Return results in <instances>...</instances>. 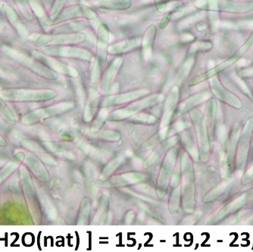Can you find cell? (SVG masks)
Returning <instances> with one entry per match:
<instances>
[{
    "instance_id": "cell-18",
    "label": "cell",
    "mask_w": 253,
    "mask_h": 252,
    "mask_svg": "<svg viewBox=\"0 0 253 252\" xmlns=\"http://www.w3.org/2000/svg\"><path fill=\"white\" fill-rule=\"evenodd\" d=\"M177 142V136H173L169 139L161 143L151 154L149 155L148 159L145 161L143 163V168H147L149 167L152 166L154 165L156 162H157L165 152H167L170 147L175 145Z\"/></svg>"
},
{
    "instance_id": "cell-39",
    "label": "cell",
    "mask_w": 253,
    "mask_h": 252,
    "mask_svg": "<svg viewBox=\"0 0 253 252\" xmlns=\"http://www.w3.org/2000/svg\"><path fill=\"white\" fill-rule=\"evenodd\" d=\"M97 136L106 140L117 141L120 139L121 135L116 131L102 130L98 133Z\"/></svg>"
},
{
    "instance_id": "cell-26",
    "label": "cell",
    "mask_w": 253,
    "mask_h": 252,
    "mask_svg": "<svg viewBox=\"0 0 253 252\" xmlns=\"http://www.w3.org/2000/svg\"><path fill=\"white\" fill-rule=\"evenodd\" d=\"M29 162L30 164H28L30 168H31V170H33L35 174L38 176L41 179H42L44 181L47 180L49 179V173L45 170V168H44L43 165L40 162V161L35 157L33 156H30Z\"/></svg>"
},
{
    "instance_id": "cell-19",
    "label": "cell",
    "mask_w": 253,
    "mask_h": 252,
    "mask_svg": "<svg viewBox=\"0 0 253 252\" xmlns=\"http://www.w3.org/2000/svg\"><path fill=\"white\" fill-rule=\"evenodd\" d=\"M34 54L35 58H38V60H41L42 63L47 65L48 67H50L55 71L61 72L62 74H68V75H71V76H78V73H77V71L74 68L66 66V65H63L61 62H58L57 60L49 58V57L38 53V52H34Z\"/></svg>"
},
{
    "instance_id": "cell-3",
    "label": "cell",
    "mask_w": 253,
    "mask_h": 252,
    "mask_svg": "<svg viewBox=\"0 0 253 252\" xmlns=\"http://www.w3.org/2000/svg\"><path fill=\"white\" fill-rule=\"evenodd\" d=\"M190 116L194 126L196 134L198 139L199 157L202 162H207L210 157V140L209 136L207 124L201 112L198 109H191Z\"/></svg>"
},
{
    "instance_id": "cell-45",
    "label": "cell",
    "mask_w": 253,
    "mask_h": 252,
    "mask_svg": "<svg viewBox=\"0 0 253 252\" xmlns=\"http://www.w3.org/2000/svg\"><path fill=\"white\" fill-rule=\"evenodd\" d=\"M193 63H194L193 58H190V59L183 65V66L181 68V71H180V78H184V77L188 75L189 72H190V70H191Z\"/></svg>"
},
{
    "instance_id": "cell-8",
    "label": "cell",
    "mask_w": 253,
    "mask_h": 252,
    "mask_svg": "<svg viewBox=\"0 0 253 252\" xmlns=\"http://www.w3.org/2000/svg\"><path fill=\"white\" fill-rule=\"evenodd\" d=\"M5 52L10 58L16 60L17 62L21 65L28 67L35 73L41 75L43 78H49L50 80H55L58 78V76L54 71H51L49 68H46V66L38 62L36 59H34L25 54L10 49H7Z\"/></svg>"
},
{
    "instance_id": "cell-25",
    "label": "cell",
    "mask_w": 253,
    "mask_h": 252,
    "mask_svg": "<svg viewBox=\"0 0 253 252\" xmlns=\"http://www.w3.org/2000/svg\"><path fill=\"white\" fill-rule=\"evenodd\" d=\"M140 39L131 40V41H125V42H119L111 45L108 49V52L111 54H120L126 51L136 48L140 44Z\"/></svg>"
},
{
    "instance_id": "cell-4",
    "label": "cell",
    "mask_w": 253,
    "mask_h": 252,
    "mask_svg": "<svg viewBox=\"0 0 253 252\" xmlns=\"http://www.w3.org/2000/svg\"><path fill=\"white\" fill-rule=\"evenodd\" d=\"M253 132V118L246 122L244 129L240 131L237 141V155H236V168L238 171L244 170L247 165L248 158L249 150H250V142Z\"/></svg>"
},
{
    "instance_id": "cell-22",
    "label": "cell",
    "mask_w": 253,
    "mask_h": 252,
    "mask_svg": "<svg viewBox=\"0 0 253 252\" xmlns=\"http://www.w3.org/2000/svg\"><path fill=\"white\" fill-rule=\"evenodd\" d=\"M121 58H118L113 60V62L110 64L109 67H108L106 72L103 75L102 81L100 84L101 92L103 94H107L109 92V85H110L111 81L113 78L114 74L116 72L119 63H120Z\"/></svg>"
},
{
    "instance_id": "cell-28",
    "label": "cell",
    "mask_w": 253,
    "mask_h": 252,
    "mask_svg": "<svg viewBox=\"0 0 253 252\" xmlns=\"http://www.w3.org/2000/svg\"><path fill=\"white\" fill-rule=\"evenodd\" d=\"M84 34H73L71 35H60L59 38L52 41V43L55 45H63V44L81 43L85 41Z\"/></svg>"
},
{
    "instance_id": "cell-9",
    "label": "cell",
    "mask_w": 253,
    "mask_h": 252,
    "mask_svg": "<svg viewBox=\"0 0 253 252\" xmlns=\"http://www.w3.org/2000/svg\"><path fill=\"white\" fill-rule=\"evenodd\" d=\"M57 94L52 90H23L11 89L2 92V96L7 100L45 101L53 99Z\"/></svg>"
},
{
    "instance_id": "cell-36",
    "label": "cell",
    "mask_w": 253,
    "mask_h": 252,
    "mask_svg": "<svg viewBox=\"0 0 253 252\" xmlns=\"http://www.w3.org/2000/svg\"><path fill=\"white\" fill-rule=\"evenodd\" d=\"M47 148L52 152H61V151L70 150L73 149L72 144L63 143V142H47Z\"/></svg>"
},
{
    "instance_id": "cell-43",
    "label": "cell",
    "mask_w": 253,
    "mask_h": 252,
    "mask_svg": "<svg viewBox=\"0 0 253 252\" xmlns=\"http://www.w3.org/2000/svg\"><path fill=\"white\" fill-rule=\"evenodd\" d=\"M100 71L101 65L100 64H99L98 59H96V61H95L94 64H93V68H92V71H91V82L95 84V83L98 81V79H99V75H100Z\"/></svg>"
},
{
    "instance_id": "cell-23",
    "label": "cell",
    "mask_w": 253,
    "mask_h": 252,
    "mask_svg": "<svg viewBox=\"0 0 253 252\" xmlns=\"http://www.w3.org/2000/svg\"><path fill=\"white\" fill-rule=\"evenodd\" d=\"M156 34V28L155 25H149L146 29L143 39V55L146 61L150 59L152 57V45L154 41Z\"/></svg>"
},
{
    "instance_id": "cell-29",
    "label": "cell",
    "mask_w": 253,
    "mask_h": 252,
    "mask_svg": "<svg viewBox=\"0 0 253 252\" xmlns=\"http://www.w3.org/2000/svg\"><path fill=\"white\" fill-rule=\"evenodd\" d=\"M168 131H169V127L164 128L162 130L159 131V133H156V135L148 139L146 142L143 144L141 146V151H148L153 149V147L158 145L159 142L164 140L166 138L168 134Z\"/></svg>"
},
{
    "instance_id": "cell-21",
    "label": "cell",
    "mask_w": 253,
    "mask_h": 252,
    "mask_svg": "<svg viewBox=\"0 0 253 252\" xmlns=\"http://www.w3.org/2000/svg\"><path fill=\"white\" fill-rule=\"evenodd\" d=\"M89 21H86V20H80V21H74L70 24H67V25L55 28L53 29V34L55 33V34L62 35V34L78 32V31L86 29L89 27Z\"/></svg>"
},
{
    "instance_id": "cell-14",
    "label": "cell",
    "mask_w": 253,
    "mask_h": 252,
    "mask_svg": "<svg viewBox=\"0 0 253 252\" xmlns=\"http://www.w3.org/2000/svg\"><path fill=\"white\" fill-rule=\"evenodd\" d=\"M44 51L47 54L59 55L60 56L69 57V58H80V59L91 61L93 59V55L87 51L78 48H71V47H59V48H52L46 47Z\"/></svg>"
},
{
    "instance_id": "cell-47",
    "label": "cell",
    "mask_w": 253,
    "mask_h": 252,
    "mask_svg": "<svg viewBox=\"0 0 253 252\" xmlns=\"http://www.w3.org/2000/svg\"><path fill=\"white\" fill-rule=\"evenodd\" d=\"M174 109H171V110H170L169 112H168L166 118H165L164 122H163L165 125H169V124L170 123L172 118H173V115H174Z\"/></svg>"
},
{
    "instance_id": "cell-13",
    "label": "cell",
    "mask_w": 253,
    "mask_h": 252,
    "mask_svg": "<svg viewBox=\"0 0 253 252\" xmlns=\"http://www.w3.org/2000/svg\"><path fill=\"white\" fill-rule=\"evenodd\" d=\"M144 175L139 173H130L126 174L119 175L113 176L107 180L97 181L95 186L99 188H112L119 187V186H126V185L133 184L138 182L144 180Z\"/></svg>"
},
{
    "instance_id": "cell-17",
    "label": "cell",
    "mask_w": 253,
    "mask_h": 252,
    "mask_svg": "<svg viewBox=\"0 0 253 252\" xmlns=\"http://www.w3.org/2000/svg\"><path fill=\"white\" fill-rule=\"evenodd\" d=\"M109 29L106 25H101L98 30L97 55L98 61L101 67L105 65L106 59V51L109 43Z\"/></svg>"
},
{
    "instance_id": "cell-35",
    "label": "cell",
    "mask_w": 253,
    "mask_h": 252,
    "mask_svg": "<svg viewBox=\"0 0 253 252\" xmlns=\"http://www.w3.org/2000/svg\"><path fill=\"white\" fill-rule=\"evenodd\" d=\"M179 99V89L177 86H174L169 93V97L165 104L164 109L170 111L176 105Z\"/></svg>"
},
{
    "instance_id": "cell-32",
    "label": "cell",
    "mask_w": 253,
    "mask_h": 252,
    "mask_svg": "<svg viewBox=\"0 0 253 252\" xmlns=\"http://www.w3.org/2000/svg\"><path fill=\"white\" fill-rule=\"evenodd\" d=\"M108 209H109V199H108L107 196H102L100 198V202H99V210L95 216L93 223H102L104 219L106 218Z\"/></svg>"
},
{
    "instance_id": "cell-46",
    "label": "cell",
    "mask_w": 253,
    "mask_h": 252,
    "mask_svg": "<svg viewBox=\"0 0 253 252\" xmlns=\"http://www.w3.org/2000/svg\"><path fill=\"white\" fill-rule=\"evenodd\" d=\"M170 14L167 13L166 15H165L164 18H163V19L162 20V21L160 22V25H159V26H160V28H162V29H164V28H166V27H167V25H169V21H170Z\"/></svg>"
},
{
    "instance_id": "cell-27",
    "label": "cell",
    "mask_w": 253,
    "mask_h": 252,
    "mask_svg": "<svg viewBox=\"0 0 253 252\" xmlns=\"http://www.w3.org/2000/svg\"><path fill=\"white\" fill-rule=\"evenodd\" d=\"M133 2L130 0H103L101 2L102 8L112 10H125L130 8Z\"/></svg>"
},
{
    "instance_id": "cell-48",
    "label": "cell",
    "mask_w": 253,
    "mask_h": 252,
    "mask_svg": "<svg viewBox=\"0 0 253 252\" xmlns=\"http://www.w3.org/2000/svg\"><path fill=\"white\" fill-rule=\"evenodd\" d=\"M65 2H66V0H56L55 5H53V8H52V13L53 12L55 13V11H58L61 7H62Z\"/></svg>"
},
{
    "instance_id": "cell-38",
    "label": "cell",
    "mask_w": 253,
    "mask_h": 252,
    "mask_svg": "<svg viewBox=\"0 0 253 252\" xmlns=\"http://www.w3.org/2000/svg\"><path fill=\"white\" fill-rule=\"evenodd\" d=\"M212 48V44L210 42H198L193 44L190 50V54L196 53L198 52L209 51Z\"/></svg>"
},
{
    "instance_id": "cell-24",
    "label": "cell",
    "mask_w": 253,
    "mask_h": 252,
    "mask_svg": "<svg viewBox=\"0 0 253 252\" xmlns=\"http://www.w3.org/2000/svg\"><path fill=\"white\" fill-rule=\"evenodd\" d=\"M240 133V127L237 125L233 129L231 136H230V140H229L228 149H227V164L228 166H231V164L234 162L236 154V146H237V142L238 141Z\"/></svg>"
},
{
    "instance_id": "cell-31",
    "label": "cell",
    "mask_w": 253,
    "mask_h": 252,
    "mask_svg": "<svg viewBox=\"0 0 253 252\" xmlns=\"http://www.w3.org/2000/svg\"><path fill=\"white\" fill-rule=\"evenodd\" d=\"M216 110H217V103L215 99L213 98H210V100L206 105V112H205V120L206 124H208L209 126H212L214 119L216 116Z\"/></svg>"
},
{
    "instance_id": "cell-49",
    "label": "cell",
    "mask_w": 253,
    "mask_h": 252,
    "mask_svg": "<svg viewBox=\"0 0 253 252\" xmlns=\"http://www.w3.org/2000/svg\"><path fill=\"white\" fill-rule=\"evenodd\" d=\"M92 116H93V114H92V112H91V107L90 105H89V106L86 107V109H85L84 117V118L86 122H88L90 121Z\"/></svg>"
},
{
    "instance_id": "cell-50",
    "label": "cell",
    "mask_w": 253,
    "mask_h": 252,
    "mask_svg": "<svg viewBox=\"0 0 253 252\" xmlns=\"http://www.w3.org/2000/svg\"><path fill=\"white\" fill-rule=\"evenodd\" d=\"M133 217H134V213H133V211L129 212L126 216V223H131V222L133 221Z\"/></svg>"
},
{
    "instance_id": "cell-11",
    "label": "cell",
    "mask_w": 253,
    "mask_h": 252,
    "mask_svg": "<svg viewBox=\"0 0 253 252\" xmlns=\"http://www.w3.org/2000/svg\"><path fill=\"white\" fill-rule=\"evenodd\" d=\"M74 105L71 102H64V103L58 104L53 106L49 107L47 109H39L34 111L29 115L23 118V122L26 124H32L38 122L43 118H49L53 115H59L68 112L73 108Z\"/></svg>"
},
{
    "instance_id": "cell-2",
    "label": "cell",
    "mask_w": 253,
    "mask_h": 252,
    "mask_svg": "<svg viewBox=\"0 0 253 252\" xmlns=\"http://www.w3.org/2000/svg\"><path fill=\"white\" fill-rule=\"evenodd\" d=\"M194 6L203 11L232 14L249 13L253 10V2L234 0H197Z\"/></svg>"
},
{
    "instance_id": "cell-6",
    "label": "cell",
    "mask_w": 253,
    "mask_h": 252,
    "mask_svg": "<svg viewBox=\"0 0 253 252\" xmlns=\"http://www.w3.org/2000/svg\"><path fill=\"white\" fill-rule=\"evenodd\" d=\"M177 149H172L168 152L163 160L157 182V194L159 198L164 197L167 192L169 181L175 166Z\"/></svg>"
},
{
    "instance_id": "cell-16",
    "label": "cell",
    "mask_w": 253,
    "mask_h": 252,
    "mask_svg": "<svg viewBox=\"0 0 253 252\" xmlns=\"http://www.w3.org/2000/svg\"><path fill=\"white\" fill-rule=\"evenodd\" d=\"M250 201H251V199H250V196H249L248 192L244 193V194L236 198L235 199L231 201V202H229L224 207H223L217 213V218L219 220H223L228 215L234 213V212L242 209L246 204L250 202Z\"/></svg>"
},
{
    "instance_id": "cell-37",
    "label": "cell",
    "mask_w": 253,
    "mask_h": 252,
    "mask_svg": "<svg viewBox=\"0 0 253 252\" xmlns=\"http://www.w3.org/2000/svg\"><path fill=\"white\" fill-rule=\"evenodd\" d=\"M122 161H123L122 158H118L116 160H113L112 162H111L105 168L104 170L102 172V175H103V177H107L109 175L112 174V173L120 166Z\"/></svg>"
},
{
    "instance_id": "cell-34",
    "label": "cell",
    "mask_w": 253,
    "mask_h": 252,
    "mask_svg": "<svg viewBox=\"0 0 253 252\" xmlns=\"http://www.w3.org/2000/svg\"><path fill=\"white\" fill-rule=\"evenodd\" d=\"M89 214H90V202L88 199H84L81 205L78 224L82 225L86 223L89 219Z\"/></svg>"
},
{
    "instance_id": "cell-42",
    "label": "cell",
    "mask_w": 253,
    "mask_h": 252,
    "mask_svg": "<svg viewBox=\"0 0 253 252\" xmlns=\"http://www.w3.org/2000/svg\"><path fill=\"white\" fill-rule=\"evenodd\" d=\"M0 113L2 114V116L5 118V119L7 120V122H9V123H13V115L9 112L1 98H0Z\"/></svg>"
},
{
    "instance_id": "cell-10",
    "label": "cell",
    "mask_w": 253,
    "mask_h": 252,
    "mask_svg": "<svg viewBox=\"0 0 253 252\" xmlns=\"http://www.w3.org/2000/svg\"><path fill=\"white\" fill-rule=\"evenodd\" d=\"M210 83L211 92L220 101L236 109H240L242 108L241 100L237 95L223 86L217 77L211 78Z\"/></svg>"
},
{
    "instance_id": "cell-1",
    "label": "cell",
    "mask_w": 253,
    "mask_h": 252,
    "mask_svg": "<svg viewBox=\"0 0 253 252\" xmlns=\"http://www.w3.org/2000/svg\"><path fill=\"white\" fill-rule=\"evenodd\" d=\"M182 173L181 194L183 208L186 212L191 213L196 206L195 201L194 173L191 160L186 152L180 158Z\"/></svg>"
},
{
    "instance_id": "cell-40",
    "label": "cell",
    "mask_w": 253,
    "mask_h": 252,
    "mask_svg": "<svg viewBox=\"0 0 253 252\" xmlns=\"http://www.w3.org/2000/svg\"><path fill=\"white\" fill-rule=\"evenodd\" d=\"M133 120L134 122L149 124V125H153V124L157 122V119L154 116L146 115V114H140V115H136V116L133 117Z\"/></svg>"
},
{
    "instance_id": "cell-12",
    "label": "cell",
    "mask_w": 253,
    "mask_h": 252,
    "mask_svg": "<svg viewBox=\"0 0 253 252\" xmlns=\"http://www.w3.org/2000/svg\"><path fill=\"white\" fill-rule=\"evenodd\" d=\"M149 93V91L146 90V89H140V90L121 94V95H116V96H110V97L104 98V99H98L90 104V107L95 108V107L98 106L120 105V104L131 102V101L142 97L143 95H148Z\"/></svg>"
},
{
    "instance_id": "cell-30",
    "label": "cell",
    "mask_w": 253,
    "mask_h": 252,
    "mask_svg": "<svg viewBox=\"0 0 253 252\" xmlns=\"http://www.w3.org/2000/svg\"><path fill=\"white\" fill-rule=\"evenodd\" d=\"M231 184H232V182L226 181L218 185L217 187L212 189L207 196H205L204 202H211L215 200L216 199L220 197L223 193H225L226 191L231 187Z\"/></svg>"
},
{
    "instance_id": "cell-7",
    "label": "cell",
    "mask_w": 253,
    "mask_h": 252,
    "mask_svg": "<svg viewBox=\"0 0 253 252\" xmlns=\"http://www.w3.org/2000/svg\"><path fill=\"white\" fill-rule=\"evenodd\" d=\"M98 15L96 11L86 5H77L67 7L60 12H55L49 18V21L52 24L62 22L67 20L74 18H84L86 19H96Z\"/></svg>"
},
{
    "instance_id": "cell-52",
    "label": "cell",
    "mask_w": 253,
    "mask_h": 252,
    "mask_svg": "<svg viewBox=\"0 0 253 252\" xmlns=\"http://www.w3.org/2000/svg\"><path fill=\"white\" fill-rule=\"evenodd\" d=\"M175 128L177 129V131L182 130V129L184 128V125H183V122H179V123H177V125H176Z\"/></svg>"
},
{
    "instance_id": "cell-20",
    "label": "cell",
    "mask_w": 253,
    "mask_h": 252,
    "mask_svg": "<svg viewBox=\"0 0 253 252\" xmlns=\"http://www.w3.org/2000/svg\"><path fill=\"white\" fill-rule=\"evenodd\" d=\"M210 96V94L209 92H202L200 93L195 94L194 95L190 96V98L183 101L178 105L177 110H174L175 115L177 116H180L187 112V111L191 110L193 107L201 103Z\"/></svg>"
},
{
    "instance_id": "cell-51",
    "label": "cell",
    "mask_w": 253,
    "mask_h": 252,
    "mask_svg": "<svg viewBox=\"0 0 253 252\" xmlns=\"http://www.w3.org/2000/svg\"><path fill=\"white\" fill-rule=\"evenodd\" d=\"M194 39V38H193V36L188 35H184L183 37V41H184V42H189V41H192Z\"/></svg>"
},
{
    "instance_id": "cell-53",
    "label": "cell",
    "mask_w": 253,
    "mask_h": 252,
    "mask_svg": "<svg viewBox=\"0 0 253 252\" xmlns=\"http://www.w3.org/2000/svg\"><path fill=\"white\" fill-rule=\"evenodd\" d=\"M5 143V141H4L3 139H2V138L1 137V136H0V144H1V145H4V144Z\"/></svg>"
},
{
    "instance_id": "cell-41",
    "label": "cell",
    "mask_w": 253,
    "mask_h": 252,
    "mask_svg": "<svg viewBox=\"0 0 253 252\" xmlns=\"http://www.w3.org/2000/svg\"><path fill=\"white\" fill-rule=\"evenodd\" d=\"M108 115V111L106 109H102L100 111V112L99 113V115H98L97 118H96V121H95L94 123H93V126H92V131L93 132H95V131L97 130L98 128L100 126V125L103 123L105 119L107 118Z\"/></svg>"
},
{
    "instance_id": "cell-33",
    "label": "cell",
    "mask_w": 253,
    "mask_h": 252,
    "mask_svg": "<svg viewBox=\"0 0 253 252\" xmlns=\"http://www.w3.org/2000/svg\"><path fill=\"white\" fill-rule=\"evenodd\" d=\"M181 189L177 187L173 191L169 201V210L172 214H176L180 209Z\"/></svg>"
},
{
    "instance_id": "cell-15",
    "label": "cell",
    "mask_w": 253,
    "mask_h": 252,
    "mask_svg": "<svg viewBox=\"0 0 253 252\" xmlns=\"http://www.w3.org/2000/svg\"><path fill=\"white\" fill-rule=\"evenodd\" d=\"M253 32L252 33L251 35L250 36V38L243 44L242 46L240 47V49L237 51V52H236L232 57L227 59V61H224L222 63L213 67L214 71H215V73L217 74H217L221 73L222 71H225L227 68L232 66L234 64L237 63V62L242 58V57L245 55L246 52L248 51V49H250L251 45H253Z\"/></svg>"
},
{
    "instance_id": "cell-44",
    "label": "cell",
    "mask_w": 253,
    "mask_h": 252,
    "mask_svg": "<svg viewBox=\"0 0 253 252\" xmlns=\"http://www.w3.org/2000/svg\"><path fill=\"white\" fill-rule=\"evenodd\" d=\"M253 181V165L250 167L248 170L244 173L242 179H241V183L243 185H248Z\"/></svg>"
},
{
    "instance_id": "cell-5",
    "label": "cell",
    "mask_w": 253,
    "mask_h": 252,
    "mask_svg": "<svg viewBox=\"0 0 253 252\" xmlns=\"http://www.w3.org/2000/svg\"><path fill=\"white\" fill-rule=\"evenodd\" d=\"M163 98V95H154L153 96H150V97L141 99L139 102H135V103L126 106V108L115 111V112L110 114L109 116H108V119L111 122H119V121L126 119V118L133 116L140 111L149 108V107L155 105L157 102H160Z\"/></svg>"
}]
</instances>
